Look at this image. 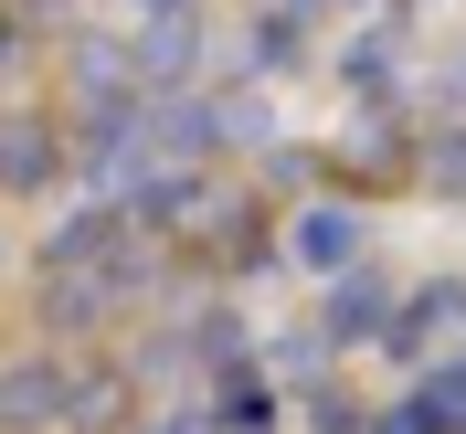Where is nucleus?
<instances>
[{"label": "nucleus", "mask_w": 466, "mask_h": 434, "mask_svg": "<svg viewBox=\"0 0 466 434\" xmlns=\"http://www.w3.org/2000/svg\"><path fill=\"white\" fill-rule=\"evenodd\" d=\"M360 244H371V212H360V202H308V212L287 223V265H297V276H319V287L360 276Z\"/></svg>", "instance_id": "nucleus-1"}, {"label": "nucleus", "mask_w": 466, "mask_h": 434, "mask_svg": "<svg viewBox=\"0 0 466 434\" xmlns=\"http://www.w3.org/2000/svg\"><path fill=\"white\" fill-rule=\"evenodd\" d=\"M392 318H403V297H392V276H339V287L319 297V339L329 349H371V339H392Z\"/></svg>", "instance_id": "nucleus-2"}, {"label": "nucleus", "mask_w": 466, "mask_h": 434, "mask_svg": "<svg viewBox=\"0 0 466 434\" xmlns=\"http://www.w3.org/2000/svg\"><path fill=\"white\" fill-rule=\"evenodd\" d=\"M191 64H202V11H170V22H138V32H127V75H138V96H180Z\"/></svg>", "instance_id": "nucleus-3"}, {"label": "nucleus", "mask_w": 466, "mask_h": 434, "mask_svg": "<svg viewBox=\"0 0 466 434\" xmlns=\"http://www.w3.org/2000/svg\"><path fill=\"white\" fill-rule=\"evenodd\" d=\"M54 170H64V138H54V127H43V116H0V191L32 202Z\"/></svg>", "instance_id": "nucleus-4"}, {"label": "nucleus", "mask_w": 466, "mask_h": 434, "mask_svg": "<svg viewBox=\"0 0 466 434\" xmlns=\"http://www.w3.org/2000/svg\"><path fill=\"white\" fill-rule=\"evenodd\" d=\"M244 54H255V75H287V64L308 54V11H287V0L255 11V43H244Z\"/></svg>", "instance_id": "nucleus-5"}, {"label": "nucleus", "mask_w": 466, "mask_h": 434, "mask_svg": "<svg viewBox=\"0 0 466 434\" xmlns=\"http://www.w3.org/2000/svg\"><path fill=\"white\" fill-rule=\"evenodd\" d=\"M424 191H435V202H466V116H435V138H424Z\"/></svg>", "instance_id": "nucleus-6"}, {"label": "nucleus", "mask_w": 466, "mask_h": 434, "mask_svg": "<svg viewBox=\"0 0 466 434\" xmlns=\"http://www.w3.org/2000/svg\"><path fill=\"white\" fill-rule=\"evenodd\" d=\"M413 392H424V413H435L445 434H466V349H435V360H424V381H413Z\"/></svg>", "instance_id": "nucleus-7"}, {"label": "nucleus", "mask_w": 466, "mask_h": 434, "mask_svg": "<svg viewBox=\"0 0 466 434\" xmlns=\"http://www.w3.org/2000/svg\"><path fill=\"white\" fill-rule=\"evenodd\" d=\"M371 434H445V424L424 413V392H392V403L371 413Z\"/></svg>", "instance_id": "nucleus-8"}, {"label": "nucleus", "mask_w": 466, "mask_h": 434, "mask_svg": "<svg viewBox=\"0 0 466 434\" xmlns=\"http://www.w3.org/2000/svg\"><path fill=\"white\" fill-rule=\"evenodd\" d=\"M148 434H212V413H202V403H180V413H159Z\"/></svg>", "instance_id": "nucleus-9"}, {"label": "nucleus", "mask_w": 466, "mask_h": 434, "mask_svg": "<svg viewBox=\"0 0 466 434\" xmlns=\"http://www.w3.org/2000/svg\"><path fill=\"white\" fill-rule=\"evenodd\" d=\"M127 11H138V22H170V11H191V0H127Z\"/></svg>", "instance_id": "nucleus-10"}]
</instances>
